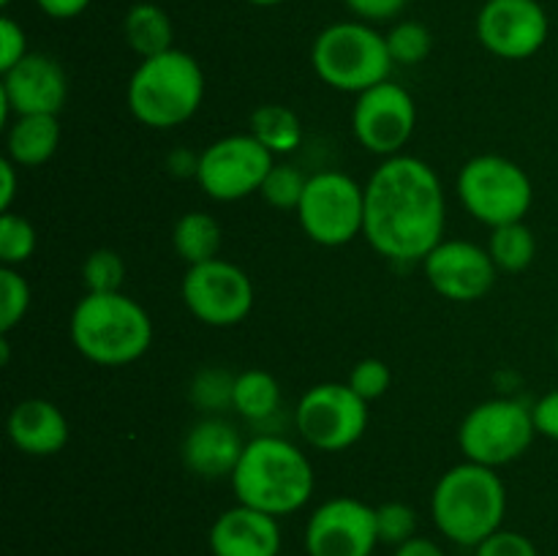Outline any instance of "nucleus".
Returning a JSON list of instances; mask_svg holds the SVG:
<instances>
[{
    "label": "nucleus",
    "mask_w": 558,
    "mask_h": 556,
    "mask_svg": "<svg viewBox=\"0 0 558 556\" xmlns=\"http://www.w3.org/2000/svg\"><path fill=\"white\" fill-rule=\"evenodd\" d=\"M294 425L314 450H347L368 428V401L343 382H322L303 392L294 409Z\"/></svg>",
    "instance_id": "9d476101"
},
{
    "label": "nucleus",
    "mask_w": 558,
    "mask_h": 556,
    "mask_svg": "<svg viewBox=\"0 0 558 556\" xmlns=\"http://www.w3.org/2000/svg\"><path fill=\"white\" fill-rule=\"evenodd\" d=\"M532 418H534V428H537V434L558 442V387L556 390L545 392V396L534 403Z\"/></svg>",
    "instance_id": "e433bc0d"
},
{
    "label": "nucleus",
    "mask_w": 558,
    "mask_h": 556,
    "mask_svg": "<svg viewBox=\"0 0 558 556\" xmlns=\"http://www.w3.org/2000/svg\"><path fill=\"white\" fill-rule=\"evenodd\" d=\"M458 196L469 216L496 229L526 218L534 202V185L521 164L483 153L469 158L458 172Z\"/></svg>",
    "instance_id": "0eeeda50"
},
{
    "label": "nucleus",
    "mask_w": 558,
    "mask_h": 556,
    "mask_svg": "<svg viewBox=\"0 0 558 556\" xmlns=\"http://www.w3.org/2000/svg\"><path fill=\"white\" fill-rule=\"evenodd\" d=\"M248 3H254V5H278V3H283V0H248Z\"/></svg>",
    "instance_id": "37998d69"
},
{
    "label": "nucleus",
    "mask_w": 558,
    "mask_h": 556,
    "mask_svg": "<svg viewBox=\"0 0 558 556\" xmlns=\"http://www.w3.org/2000/svg\"><path fill=\"white\" fill-rule=\"evenodd\" d=\"M387 49H390V58L396 65H417L434 49V36H430L428 27L423 22H398L390 33H387Z\"/></svg>",
    "instance_id": "bb28decb"
},
{
    "label": "nucleus",
    "mask_w": 558,
    "mask_h": 556,
    "mask_svg": "<svg viewBox=\"0 0 558 556\" xmlns=\"http://www.w3.org/2000/svg\"><path fill=\"white\" fill-rule=\"evenodd\" d=\"M445 189L423 158H385L365 183L363 238L387 259L423 262L445 240Z\"/></svg>",
    "instance_id": "f257e3e1"
},
{
    "label": "nucleus",
    "mask_w": 558,
    "mask_h": 556,
    "mask_svg": "<svg viewBox=\"0 0 558 556\" xmlns=\"http://www.w3.org/2000/svg\"><path fill=\"white\" fill-rule=\"evenodd\" d=\"M36 251V229L27 218L16 213H3L0 218V262L3 267H20Z\"/></svg>",
    "instance_id": "c756f323"
},
{
    "label": "nucleus",
    "mask_w": 558,
    "mask_h": 556,
    "mask_svg": "<svg viewBox=\"0 0 558 556\" xmlns=\"http://www.w3.org/2000/svg\"><path fill=\"white\" fill-rule=\"evenodd\" d=\"M379 543L376 507L354 496H332L305 523L308 556H371Z\"/></svg>",
    "instance_id": "4468645a"
},
{
    "label": "nucleus",
    "mask_w": 558,
    "mask_h": 556,
    "mask_svg": "<svg viewBox=\"0 0 558 556\" xmlns=\"http://www.w3.org/2000/svg\"><path fill=\"white\" fill-rule=\"evenodd\" d=\"M213 556H278L281 554V527L276 516L238 505L223 510L207 534Z\"/></svg>",
    "instance_id": "a211bd4d"
},
{
    "label": "nucleus",
    "mask_w": 558,
    "mask_h": 556,
    "mask_svg": "<svg viewBox=\"0 0 558 556\" xmlns=\"http://www.w3.org/2000/svg\"><path fill=\"white\" fill-rule=\"evenodd\" d=\"M507 516V488L499 472L483 463L463 461L447 469L430 494L436 529L463 548H477L499 532Z\"/></svg>",
    "instance_id": "7ed1b4c3"
},
{
    "label": "nucleus",
    "mask_w": 558,
    "mask_h": 556,
    "mask_svg": "<svg viewBox=\"0 0 558 556\" xmlns=\"http://www.w3.org/2000/svg\"><path fill=\"white\" fill-rule=\"evenodd\" d=\"M183 303L202 325L234 327L254 309V283L243 267L216 256L185 270Z\"/></svg>",
    "instance_id": "f8f14e48"
},
{
    "label": "nucleus",
    "mask_w": 558,
    "mask_h": 556,
    "mask_svg": "<svg viewBox=\"0 0 558 556\" xmlns=\"http://www.w3.org/2000/svg\"><path fill=\"white\" fill-rule=\"evenodd\" d=\"M550 22L537 0H488L477 16V38L501 60H526L548 41Z\"/></svg>",
    "instance_id": "2eb2a0df"
},
{
    "label": "nucleus",
    "mask_w": 558,
    "mask_h": 556,
    "mask_svg": "<svg viewBox=\"0 0 558 556\" xmlns=\"http://www.w3.org/2000/svg\"><path fill=\"white\" fill-rule=\"evenodd\" d=\"M172 245L178 251V256H183V262H189V267L216 259L218 251H221V223L210 213H183L174 221Z\"/></svg>",
    "instance_id": "5701e85b"
},
{
    "label": "nucleus",
    "mask_w": 558,
    "mask_h": 556,
    "mask_svg": "<svg viewBox=\"0 0 558 556\" xmlns=\"http://www.w3.org/2000/svg\"><path fill=\"white\" fill-rule=\"evenodd\" d=\"M232 392H234V376L227 374V371L205 368L194 376V382H191V401L199 403V407L207 409V412L232 407Z\"/></svg>",
    "instance_id": "473e14b6"
},
{
    "label": "nucleus",
    "mask_w": 558,
    "mask_h": 556,
    "mask_svg": "<svg viewBox=\"0 0 558 556\" xmlns=\"http://www.w3.org/2000/svg\"><path fill=\"white\" fill-rule=\"evenodd\" d=\"M27 52V36L22 31L20 22H14L11 16L0 20V71H9L20 63Z\"/></svg>",
    "instance_id": "c9c22d12"
},
{
    "label": "nucleus",
    "mask_w": 558,
    "mask_h": 556,
    "mask_svg": "<svg viewBox=\"0 0 558 556\" xmlns=\"http://www.w3.org/2000/svg\"><path fill=\"white\" fill-rule=\"evenodd\" d=\"M125 278V262L118 251L98 249L82 265V283L87 294H109L120 292Z\"/></svg>",
    "instance_id": "c85d7f7f"
},
{
    "label": "nucleus",
    "mask_w": 558,
    "mask_h": 556,
    "mask_svg": "<svg viewBox=\"0 0 558 556\" xmlns=\"http://www.w3.org/2000/svg\"><path fill=\"white\" fill-rule=\"evenodd\" d=\"M414 125H417V107L412 93L390 80L360 93L352 109L354 136L374 156H398L412 140Z\"/></svg>",
    "instance_id": "ddd939ff"
},
{
    "label": "nucleus",
    "mask_w": 558,
    "mask_h": 556,
    "mask_svg": "<svg viewBox=\"0 0 558 556\" xmlns=\"http://www.w3.org/2000/svg\"><path fill=\"white\" fill-rule=\"evenodd\" d=\"M298 221L314 243L338 249L363 234L365 223V185L349 174L327 169L308 178L300 200Z\"/></svg>",
    "instance_id": "1a4fd4ad"
},
{
    "label": "nucleus",
    "mask_w": 558,
    "mask_h": 556,
    "mask_svg": "<svg viewBox=\"0 0 558 556\" xmlns=\"http://www.w3.org/2000/svg\"><path fill=\"white\" fill-rule=\"evenodd\" d=\"M305 185H308V178L294 164H272L259 194L276 210H298L300 200L305 194Z\"/></svg>",
    "instance_id": "cd10ccee"
},
{
    "label": "nucleus",
    "mask_w": 558,
    "mask_h": 556,
    "mask_svg": "<svg viewBox=\"0 0 558 556\" xmlns=\"http://www.w3.org/2000/svg\"><path fill=\"white\" fill-rule=\"evenodd\" d=\"M474 556H539V554H537V545H534L526 534L501 527L499 532L485 537L483 543L474 548Z\"/></svg>",
    "instance_id": "f704fd0d"
},
{
    "label": "nucleus",
    "mask_w": 558,
    "mask_h": 556,
    "mask_svg": "<svg viewBox=\"0 0 558 556\" xmlns=\"http://www.w3.org/2000/svg\"><path fill=\"white\" fill-rule=\"evenodd\" d=\"M556 354H558V336H556Z\"/></svg>",
    "instance_id": "a18cd8bd"
},
{
    "label": "nucleus",
    "mask_w": 558,
    "mask_h": 556,
    "mask_svg": "<svg viewBox=\"0 0 558 556\" xmlns=\"http://www.w3.org/2000/svg\"><path fill=\"white\" fill-rule=\"evenodd\" d=\"M251 134L272 153L289 156L303 145V123L298 114L283 104H262L251 114Z\"/></svg>",
    "instance_id": "b1692460"
},
{
    "label": "nucleus",
    "mask_w": 558,
    "mask_h": 556,
    "mask_svg": "<svg viewBox=\"0 0 558 556\" xmlns=\"http://www.w3.org/2000/svg\"><path fill=\"white\" fill-rule=\"evenodd\" d=\"M60 120L58 114H20L9 125L5 150L16 167H41L58 153Z\"/></svg>",
    "instance_id": "412c9836"
},
{
    "label": "nucleus",
    "mask_w": 558,
    "mask_h": 556,
    "mask_svg": "<svg viewBox=\"0 0 558 556\" xmlns=\"http://www.w3.org/2000/svg\"><path fill=\"white\" fill-rule=\"evenodd\" d=\"M276 156L254 134H232L199 153L196 183L210 200L238 202L256 194L265 183Z\"/></svg>",
    "instance_id": "9b49d317"
},
{
    "label": "nucleus",
    "mask_w": 558,
    "mask_h": 556,
    "mask_svg": "<svg viewBox=\"0 0 558 556\" xmlns=\"http://www.w3.org/2000/svg\"><path fill=\"white\" fill-rule=\"evenodd\" d=\"M167 167H169V172L178 174V178H196V169H199V156H194L191 150L180 147V150H174L172 156H169Z\"/></svg>",
    "instance_id": "79ce46f5"
},
{
    "label": "nucleus",
    "mask_w": 558,
    "mask_h": 556,
    "mask_svg": "<svg viewBox=\"0 0 558 556\" xmlns=\"http://www.w3.org/2000/svg\"><path fill=\"white\" fill-rule=\"evenodd\" d=\"M537 436L532 409L515 398H490L469 409L458 428L466 461L499 469L521 458Z\"/></svg>",
    "instance_id": "6e6552de"
},
{
    "label": "nucleus",
    "mask_w": 558,
    "mask_h": 556,
    "mask_svg": "<svg viewBox=\"0 0 558 556\" xmlns=\"http://www.w3.org/2000/svg\"><path fill=\"white\" fill-rule=\"evenodd\" d=\"M392 556H447L445 551H441V545H436L430 537H412L407 540L403 545H398L396 551H392Z\"/></svg>",
    "instance_id": "a19ab883"
},
{
    "label": "nucleus",
    "mask_w": 558,
    "mask_h": 556,
    "mask_svg": "<svg viewBox=\"0 0 558 556\" xmlns=\"http://www.w3.org/2000/svg\"><path fill=\"white\" fill-rule=\"evenodd\" d=\"M16 164L11 158L0 161V210L11 213V205L16 200Z\"/></svg>",
    "instance_id": "ea45409f"
},
{
    "label": "nucleus",
    "mask_w": 558,
    "mask_h": 556,
    "mask_svg": "<svg viewBox=\"0 0 558 556\" xmlns=\"http://www.w3.org/2000/svg\"><path fill=\"white\" fill-rule=\"evenodd\" d=\"M205 98V74L194 55L183 49L145 58L129 80L131 114L147 129L167 131L196 114Z\"/></svg>",
    "instance_id": "39448f33"
},
{
    "label": "nucleus",
    "mask_w": 558,
    "mask_h": 556,
    "mask_svg": "<svg viewBox=\"0 0 558 556\" xmlns=\"http://www.w3.org/2000/svg\"><path fill=\"white\" fill-rule=\"evenodd\" d=\"M36 5L52 20H74L90 5V0H36Z\"/></svg>",
    "instance_id": "58836bf2"
},
{
    "label": "nucleus",
    "mask_w": 558,
    "mask_h": 556,
    "mask_svg": "<svg viewBox=\"0 0 558 556\" xmlns=\"http://www.w3.org/2000/svg\"><path fill=\"white\" fill-rule=\"evenodd\" d=\"M229 480L238 505H248L276 518L298 512L314 494V467L308 456L276 434H262L245 442L243 456Z\"/></svg>",
    "instance_id": "f03ea898"
},
{
    "label": "nucleus",
    "mask_w": 558,
    "mask_h": 556,
    "mask_svg": "<svg viewBox=\"0 0 558 556\" xmlns=\"http://www.w3.org/2000/svg\"><path fill=\"white\" fill-rule=\"evenodd\" d=\"M423 273L436 294L456 303H474L485 298L496 283L499 267L488 249L469 240H441L423 259Z\"/></svg>",
    "instance_id": "dca6fc26"
},
{
    "label": "nucleus",
    "mask_w": 558,
    "mask_h": 556,
    "mask_svg": "<svg viewBox=\"0 0 558 556\" xmlns=\"http://www.w3.org/2000/svg\"><path fill=\"white\" fill-rule=\"evenodd\" d=\"M349 387L357 392L363 401H376V398L385 396L392 385V371L385 360L379 358H365L349 374Z\"/></svg>",
    "instance_id": "72a5a7b5"
},
{
    "label": "nucleus",
    "mask_w": 558,
    "mask_h": 556,
    "mask_svg": "<svg viewBox=\"0 0 558 556\" xmlns=\"http://www.w3.org/2000/svg\"><path fill=\"white\" fill-rule=\"evenodd\" d=\"M5 428L16 450L36 458L54 456L69 442V420L52 401H44V398H27L16 403Z\"/></svg>",
    "instance_id": "aec40b11"
},
{
    "label": "nucleus",
    "mask_w": 558,
    "mask_h": 556,
    "mask_svg": "<svg viewBox=\"0 0 558 556\" xmlns=\"http://www.w3.org/2000/svg\"><path fill=\"white\" fill-rule=\"evenodd\" d=\"M343 3H347L354 14L363 16L365 22H385L401 14L403 5H407L409 0H343Z\"/></svg>",
    "instance_id": "4c0bfd02"
},
{
    "label": "nucleus",
    "mask_w": 558,
    "mask_h": 556,
    "mask_svg": "<svg viewBox=\"0 0 558 556\" xmlns=\"http://www.w3.org/2000/svg\"><path fill=\"white\" fill-rule=\"evenodd\" d=\"M376 532L381 545H403L407 540L417 537V512L403 501H385L376 507Z\"/></svg>",
    "instance_id": "2f4dec72"
},
{
    "label": "nucleus",
    "mask_w": 558,
    "mask_h": 556,
    "mask_svg": "<svg viewBox=\"0 0 558 556\" xmlns=\"http://www.w3.org/2000/svg\"><path fill=\"white\" fill-rule=\"evenodd\" d=\"M488 254L501 273H521L537 256V240L523 221L490 229Z\"/></svg>",
    "instance_id": "a878e982"
},
{
    "label": "nucleus",
    "mask_w": 558,
    "mask_h": 556,
    "mask_svg": "<svg viewBox=\"0 0 558 556\" xmlns=\"http://www.w3.org/2000/svg\"><path fill=\"white\" fill-rule=\"evenodd\" d=\"M281 407V385L272 374L262 368H248L234 376L232 409L245 420H267Z\"/></svg>",
    "instance_id": "393cba45"
},
{
    "label": "nucleus",
    "mask_w": 558,
    "mask_h": 556,
    "mask_svg": "<svg viewBox=\"0 0 558 556\" xmlns=\"http://www.w3.org/2000/svg\"><path fill=\"white\" fill-rule=\"evenodd\" d=\"M0 96L9 101L14 118L20 114H60L69 98V80L58 60L31 52L3 71Z\"/></svg>",
    "instance_id": "f3484780"
},
{
    "label": "nucleus",
    "mask_w": 558,
    "mask_h": 556,
    "mask_svg": "<svg viewBox=\"0 0 558 556\" xmlns=\"http://www.w3.org/2000/svg\"><path fill=\"white\" fill-rule=\"evenodd\" d=\"M11 3V0H0V5H9Z\"/></svg>",
    "instance_id": "c03bdc74"
},
{
    "label": "nucleus",
    "mask_w": 558,
    "mask_h": 556,
    "mask_svg": "<svg viewBox=\"0 0 558 556\" xmlns=\"http://www.w3.org/2000/svg\"><path fill=\"white\" fill-rule=\"evenodd\" d=\"M316 76L341 93H360L390 80L392 58L387 38L368 22H336L316 36L311 49Z\"/></svg>",
    "instance_id": "423d86ee"
},
{
    "label": "nucleus",
    "mask_w": 558,
    "mask_h": 556,
    "mask_svg": "<svg viewBox=\"0 0 558 556\" xmlns=\"http://www.w3.org/2000/svg\"><path fill=\"white\" fill-rule=\"evenodd\" d=\"M71 341L90 363L118 368L150 349L153 322L129 294H85L71 314Z\"/></svg>",
    "instance_id": "20e7f679"
},
{
    "label": "nucleus",
    "mask_w": 558,
    "mask_h": 556,
    "mask_svg": "<svg viewBox=\"0 0 558 556\" xmlns=\"http://www.w3.org/2000/svg\"><path fill=\"white\" fill-rule=\"evenodd\" d=\"M31 309V287L16 267H0V333H11Z\"/></svg>",
    "instance_id": "7c9ffc66"
},
{
    "label": "nucleus",
    "mask_w": 558,
    "mask_h": 556,
    "mask_svg": "<svg viewBox=\"0 0 558 556\" xmlns=\"http://www.w3.org/2000/svg\"><path fill=\"white\" fill-rule=\"evenodd\" d=\"M123 36L125 44H129L142 60L156 58V55L174 49L172 20H169L167 11L156 3H136L123 20Z\"/></svg>",
    "instance_id": "4be33fe9"
},
{
    "label": "nucleus",
    "mask_w": 558,
    "mask_h": 556,
    "mask_svg": "<svg viewBox=\"0 0 558 556\" xmlns=\"http://www.w3.org/2000/svg\"><path fill=\"white\" fill-rule=\"evenodd\" d=\"M245 445L232 423L221 418L199 420L183 439V463L191 474L205 480L232 478Z\"/></svg>",
    "instance_id": "6ab92c4d"
}]
</instances>
